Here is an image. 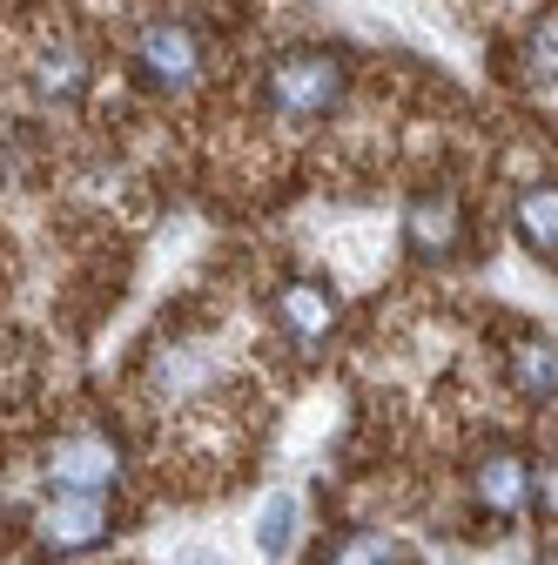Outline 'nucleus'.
Listing matches in <instances>:
<instances>
[{"label": "nucleus", "mask_w": 558, "mask_h": 565, "mask_svg": "<svg viewBox=\"0 0 558 565\" xmlns=\"http://www.w3.org/2000/svg\"><path fill=\"white\" fill-rule=\"evenodd\" d=\"M343 95H351V61L336 47H283L262 67V108L276 121H297V128L330 121Z\"/></svg>", "instance_id": "nucleus-1"}, {"label": "nucleus", "mask_w": 558, "mask_h": 565, "mask_svg": "<svg viewBox=\"0 0 558 565\" xmlns=\"http://www.w3.org/2000/svg\"><path fill=\"white\" fill-rule=\"evenodd\" d=\"M128 67H135V82H142L149 95H169L175 102V95H195L208 82V41H202L195 21L162 14V21H149L142 34H135Z\"/></svg>", "instance_id": "nucleus-2"}, {"label": "nucleus", "mask_w": 558, "mask_h": 565, "mask_svg": "<svg viewBox=\"0 0 558 565\" xmlns=\"http://www.w3.org/2000/svg\"><path fill=\"white\" fill-rule=\"evenodd\" d=\"M404 249L417 263H458L471 243V216H464V195L458 189H417L404 202Z\"/></svg>", "instance_id": "nucleus-3"}, {"label": "nucleus", "mask_w": 558, "mask_h": 565, "mask_svg": "<svg viewBox=\"0 0 558 565\" xmlns=\"http://www.w3.org/2000/svg\"><path fill=\"white\" fill-rule=\"evenodd\" d=\"M269 317H276V330L290 337V350H303V358H310V350H323L336 337L343 297H336V282H323V276H290L283 290H276Z\"/></svg>", "instance_id": "nucleus-4"}, {"label": "nucleus", "mask_w": 558, "mask_h": 565, "mask_svg": "<svg viewBox=\"0 0 558 565\" xmlns=\"http://www.w3.org/2000/svg\"><path fill=\"white\" fill-rule=\"evenodd\" d=\"M471 505L492 519V525H518L532 505H538V471H532V458H518V451H484L477 465H471Z\"/></svg>", "instance_id": "nucleus-5"}, {"label": "nucleus", "mask_w": 558, "mask_h": 565, "mask_svg": "<svg viewBox=\"0 0 558 565\" xmlns=\"http://www.w3.org/2000/svg\"><path fill=\"white\" fill-rule=\"evenodd\" d=\"M115 478H121V445L108 431H61L47 445V484L54 491H88V499H101Z\"/></svg>", "instance_id": "nucleus-6"}, {"label": "nucleus", "mask_w": 558, "mask_h": 565, "mask_svg": "<svg viewBox=\"0 0 558 565\" xmlns=\"http://www.w3.org/2000/svg\"><path fill=\"white\" fill-rule=\"evenodd\" d=\"M34 532H41L47 558H82L108 539V505L88 499V491H54V505H41Z\"/></svg>", "instance_id": "nucleus-7"}, {"label": "nucleus", "mask_w": 558, "mask_h": 565, "mask_svg": "<svg viewBox=\"0 0 558 565\" xmlns=\"http://www.w3.org/2000/svg\"><path fill=\"white\" fill-rule=\"evenodd\" d=\"M28 88H34L41 102H82V88H88V47L67 41V34H54V41L28 61Z\"/></svg>", "instance_id": "nucleus-8"}, {"label": "nucleus", "mask_w": 558, "mask_h": 565, "mask_svg": "<svg viewBox=\"0 0 558 565\" xmlns=\"http://www.w3.org/2000/svg\"><path fill=\"white\" fill-rule=\"evenodd\" d=\"M512 230H518V243H525L538 263H551V249H558V195H551V182H532V189L512 202Z\"/></svg>", "instance_id": "nucleus-9"}, {"label": "nucleus", "mask_w": 558, "mask_h": 565, "mask_svg": "<svg viewBox=\"0 0 558 565\" xmlns=\"http://www.w3.org/2000/svg\"><path fill=\"white\" fill-rule=\"evenodd\" d=\"M505 371H512V391L525 397V404H551L558 397V358H551V337H525L512 358H505Z\"/></svg>", "instance_id": "nucleus-10"}, {"label": "nucleus", "mask_w": 558, "mask_h": 565, "mask_svg": "<svg viewBox=\"0 0 558 565\" xmlns=\"http://www.w3.org/2000/svg\"><path fill=\"white\" fill-rule=\"evenodd\" d=\"M323 565H410V552H404L390 532H377V525H357V532H343V539L323 552Z\"/></svg>", "instance_id": "nucleus-11"}, {"label": "nucleus", "mask_w": 558, "mask_h": 565, "mask_svg": "<svg viewBox=\"0 0 558 565\" xmlns=\"http://www.w3.org/2000/svg\"><path fill=\"white\" fill-rule=\"evenodd\" d=\"M290 545H297V499H269L256 512V552L262 558H283Z\"/></svg>", "instance_id": "nucleus-12"}, {"label": "nucleus", "mask_w": 558, "mask_h": 565, "mask_svg": "<svg viewBox=\"0 0 558 565\" xmlns=\"http://www.w3.org/2000/svg\"><path fill=\"white\" fill-rule=\"evenodd\" d=\"M525 88H532V95L551 88V21L525 34Z\"/></svg>", "instance_id": "nucleus-13"}, {"label": "nucleus", "mask_w": 558, "mask_h": 565, "mask_svg": "<svg viewBox=\"0 0 558 565\" xmlns=\"http://www.w3.org/2000/svg\"><path fill=\"white\" fill-rule=\"evenodd\" d=\"M189 565H223V558H189Z\"/></svg>", "instance_id": "nucleus-14"}]
</instances>
